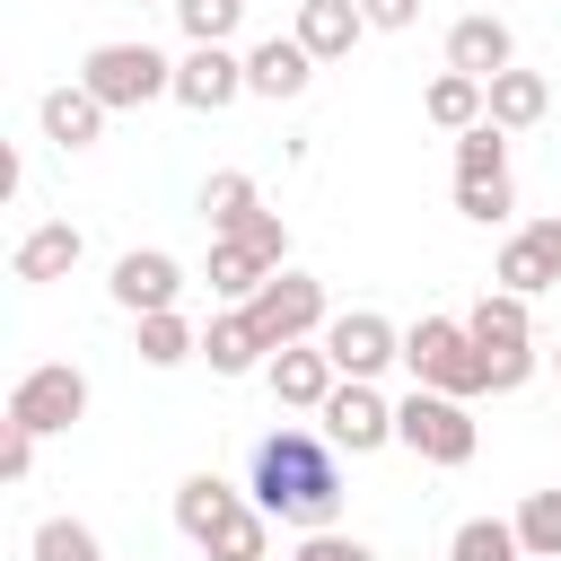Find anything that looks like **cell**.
Here are the masks:
<instances>
[{
	"instance_id": "33",
	"label": "cell",
	"mask_w": 561,
	"mask_h": 561,
	"mask_svg": "<svg viewBox=\"0 0 561 561\" xmlns=\"http://www.w3.org/2000/svg\"><path fill=\"white\" fill-rule=\"evenodd\" d=\"M456 210L491 228V219H508V210H517V184H456Z\"/></svg>"
},
{
	"instance_id": "32",
	"label": "cell",
	"mask_w": 561,
	"mask_h": 561,
	"mask_svg": "<svg viewBox=\"0 0 561 561\" xmlns=\"http://www.w3.org/2000/svg\"><path fill=\"white\" fill-rule=\"evenodd\" d=\"M535 359H543L535 342H517V351H482V377H491V394H517V386L535 377Z\"/></svg>"
},
{
	"instance_id": "20",
	"label": "cell",
	"mask_w": 561,
	"mask_h": 561,
	"mask_svg": "<svg viewBox=\"0 0 561 561\" xmlns=\"http://www.w3.org/2000/svg\"><path fill=\"white\" fill-rule=\"evenodd\" d=\"M44 140H53V149H96V140H105V105H96L79 79L53 88V96H44Z\"/></svg>"
},
{
	"instance_id": "19",
	"label": "cell",
	"mask_w": 561,
	"mask_h": 561,
	"mask_svg": "<svg viewBox=\"0 0 561 561\" xmlns=\"http://www.w3.org/2000/svg\"><path fill=\"white\" fill-rule=\"evenodd\" d=\"M79 254H88V237H79L70 219H44V228H26V237H18L9 272H18V280H61V272H70Z\"/></svg>"
},
{
	"instance_id": "23",
	"label": "cell",
	"mask_w": 561,
	"mask_h": 561,
	"mask_svg": "<svg viewBox=\"0 0 561 561\" xmlns=\"http://www.w3.org/2000/svg\"><path fill=\"white\" fill-rule=\"evenodd\" d=\"M456 184H508V131L500 123L456 131Z\"/></svg>"
},
{
	"instance_id": "9",
	"label": "cell",
	"mask_w": 561,
	"mask_h": 561,
	"mask_svg": "<svg viewBox=\"0 0 561 561\" xmlns=\"http://www.w3.org/2000/svg\"><path fill=\"white\" fill-rule=\"evenodd\" d=\"M316 421H324V438H333L342 456H377V447L394 438V403H386L377 386H359V377H342L333 403H324Z\"/></svg>"
},
{
	"instance_id": "12",
	"label": "cell",
	"mask_w": 561,
	"mask_h": 561,
	"mask_svg": "<svg viewBox=\"0 0 561 561\" xmlns=\"http://www.w3.org/2000/svg\"><path fill=\"white\" fill-rule=\"evenodd\" d=\"M447 70H465V79H500V70H517V35H508V18H491V9H473V18H456L447 26Z\"/></svg>"
},
{
	"instance_id": "28",
	"label": "cell",
	"mask_w": 561,
	"mask_h": 561,
	"mask_svg": "<svg viewBox=\"0 0 561 561\" xmlns=\"http://www.w3.org/2000/svg\"><path fill=\"white\" fill-rule=\"evenodd\" d=\"M517 543H526V561H561V482H552V491H526Z\"/></svg>"
},
{
	"instance_id": "38",
	"label": "cell",
	"mask_w": 561,
	"mask_h": 561,
	"mask_svg": "<svg viewBox=\"0 0 561 561\" xmlns=\"http://www.w3.org/2000/svg\"><path fill=\"white\" fill-rule=\"evenodd\" d=\"M167 9H175V0H167Z\"/></svg>"
},
{
	"instance_id": "14",
	"label": "cell",
	"mask_w": 561,
	"mask_h": 561,
	"mask_svg": "<svg viewBox=\"0 0 561 561\" xmlns=\"http://www.w3.org/2000/svg\"><path fill=\"white\" fill-rule=\"evenodd\" d=\"M552 280H561V219H526V228L500 245V289L535 298V289H552Z\"/></svg>"
},
{
	"instance_id": "21",
	"label": "cell",
	"mask_w": 561,
	"mask_h": 561,
	"mask_svg": "<svg viewBox=\"0 0 561 561\" xmlns=\"http://www.w3.org/2000/svg\"><path fill=\"white\" fill-rule=\"evenodd\" d=\"M465 333H473L482 351H517V342H535V316H526L517 289H482L473 316H465Z\"/></svg>"
},
{
	"instance_id": "13",
	"label": "cell",
	"mask_w": 561,
	"mask_h": 561,
	"mask_svg": "<svg viewBox=\"0 0 561 561\" xmlns=\"http://www.w3.org/2000/svg\"><path fill=\"white\" fill-rule=\"evenodd\" d=\"M272 394L289 403V412H324L333 403V386H342V368L324 359V342H289V351H272Z\"/></svg>"
},
{
	"instance_id": "35",
	"label": "cell",
	"mask_w": 561,
	"mask_h": 561,
	"mask_svg": "<svg viewBox=\"0 0 561 561\" xmlns=\"http://www.w3.org/2000/svg\"><path fill=\"white\" fill-rule=\"evenodd\" d=\"M35 473V430H9L0 438V482H26Z\"/></svg>"
},
{
	"instance_id": "4",
	"label": "cell",
	"mask_w": 561,
	"mask_h": 561,
	"mask_svg": "<svg viewBox=\"0 0 561 561\" xmlns=\"http://www.w3.org/2000/svg\"><path fill=\"white\" fill-rule=\"evenodd\" d=\"M79 88H88L105 114H131V105H149V96H175V61H167L158 44H96V53L79 61Z\"/></svg>"
},
{
	"instance_id": "31",
	"label": "cell",
	"mask_w": 561,
	"mask_h": 561,
	"mask_svg": "<svg viewBox=\"0 0 561 561\" xmlns=\"http://www.w3.org/2000/svg\"><path fill=\"white\" fill-rule=\"evenodd\" d=\"M237 245H254L272 272H289V228H280V210H254V219L237 228Z\"/></svg>"
},
{
	"instance_id": "1",
	"label": "cell",
	"mask_w": 561,
	"mask_h": 561,
	"mask_svg": "<svg viewBox=\"0 0 561 561\" xmlns=\"http://www.w3.org/2000/svg\"><path fill=\"white\" fill-rule=\"evenodd\" d=\"M245 500H254L263 517L298 526V535H324V526L342 517V465H333V438H316V430H272V438L254 447V482H245Z\"/></svg>"
},
{
	"instance_id": "8",
	"label": "cell",
	"mask_w": 561,
	"mask_h": 561,
	"mask_svg": "<svg viewBox=\"0 0 561 561\" xmlns=\"http://www.w3.org/2000/svg\"><path fill=\"white\" fill-rule=\"evenodd\" d=\"M324 359H333L342 377L377 386V368H394V359H403V333H394L377 307H351V316H333V324H324Z\"/></svg>"
},
{
	"instance_id": "11",
	"label": "cell",
	"mask_w": 561,
	"mask_h": 561,
	"mask_svg": "<svg viewBox=\"0 0 561 561\" xmlns=\"http://www.w3.org/2000/svg\"><path fill=\"white\" fill-rule=\"evenodd\" d=\"M105 289H114V307H123V316H167V307L184 298V263H175V254H158V245H131V254L114 263V280H105Z\"/></svg>"
},
{
	"instance_id": "26",
	"label": "cell",
	"mask_w": 561,
	"mask_h": 561,
	"mask_svg": "<svg viewBox=\"0 0 561 561\" xmlns=\"http://www.w3.org/2000/svg\"><path fill=\"white\" fill-rule=\"evenodd\" d=\"M131 351H140L149 368H175V359H193V351H202V333L167 307V316H131Z\"/></svg>"
},
{
	"instance_id": "37",
	"label": "cell",
	"mask_w": 561,
	"mask_h": 561,
	"mask_svg": "<svg viewBox=\"0 0 561 561\" xmlns=\"http://www.w3.org/2000/svg\"><path fill=\"white\" fill-rule=\"evenodd\" d=\"M552 368H561V351H552Z\"/></svg>"
},
{
	"instance_id": "16",
	"label": "cell",
	"mask_w": 561,
	"mask_h": 561,
	"mask_svg": "<svg viewBox=\"0 0 561 561\" xmlns=\"http://www.w3.org/2000/svg\"><path fill=\"white\" fill-rule=\"evenodd\" d=\"M202 359H210L219 377H254V368H272V342H263V324H254L245 307H228V316L202 324Z\"/></svg>"
},
{
	"instance_id": "6",
	"label": "cell",
	"mask_w": 561,
	"mask_h": 561,
	"mask_svg": "<svg viewBox=\"0 0 561 561\" xmlns=\"http://www.w3.org/2000/svg\"><path fill=\"white\" fill-rule=\"evenodd\" d=\"M245 316L263 324V342H272V351H289V342H324V324H333V316H324V280H316V272H272V280L245 298Z\"/></svg>"
},
{
	"instance_id": "10",
	"label": "cell",
	"mask_w": 561,
	"mask_h": 561,
	"mask_svg": "<svg viewBox=\"0 0 561 561\" xmlns=\"http://www.w3.org/2000/svg\"><path fill=\"white\" fill-rule=\"evenodd\" d=\"M245 96V53H228V44H193L184 61H175V105H193V114H228Z\"/></svg>"
},
{
	"instance_id": "17",
	"label": "cell",
	"mask_w": 561,
	"mask_h": 561,
	"mask_svg": "<svg viewBox=\"0 0 561 561\" xmlns=\"http://www.w3.org/2000/svg\"><path fill=\"white\" fill-rule=\"evenodd\" d=\"M543 114H552V79L543 70H500L482 88V123H500V131H535Z\"/></svg>"
},
{
	"instance_id": "5",
	"label": "cell",
	"mask_w": 561,
	"mask_h": 561,
	"mask_svg": "<svg viewBox=\"0 0 561 561\" xmlns=\"http://www.w3.org/2000/svg\"><path fill=\"white\" fill-rule=\"evenodd\" d=\"M394 438H403L421 465H473V447H482V430H473V403H456V394H430V386H412V394L394 403Z\"/></svg>"
},
{
	"instance_id": "27",
	"label": "cell",
	"mask_w": 561,
	"mask_h": 561,
	"mask_svg": "<svg viewBox=\"0 0 561 561\" xmlns=\"http://www.w3.org/2000/svg\"><path fill=\"white\" fill-rule=\"evenodd\" d=\"M447 561H526L517 517H465V526H456V543H447Z\"/></svg>"
},
{
	"instance_id": "34",
	"label": "cell",
	"mask_w": 561,
	"mask_h": 561,
	"mask_svg": "<svg viewBox=\"0 0 561 561\" xmlns=\"http://www.w3.org/2000/svg\"><path fill=\"white\" fill-rule=\"evenodd\" d=\"M289 561H377V552H368L359 535H342V526H324V535H307V543H298Z\"/></svg>"
},
{
	"instance_id": "2",
	"label": "cell",
	"mask_w": 561,
	"mask_h": 561,
	"mask_svg": "<svg viewBox=\"0 0 561 561\" xmlns=\"http://www.w3.org/2000/svg\"><path fill=\"white\" fill-rule=\"evenodd\" d=\"M175 526H184L210 561H272V517H263L245 491H228L219 473H184V482H175Z\"/></svg>"
},
{
	"instance_id": "3",
	"label": "cell",
	"mask_w": 561,
	"mask_h": 561,
	"mask_svg": "<svg viewBox=\"0 0 561 561\" xmlns=\"http://www.w3.org/2000/svg\"><path fill=\"white\" fill-rule=\"evenodd\" d=\"M403 368H412V386L456 394V403L491 394V377H482V342H473L456 316H421V324L403 333Z\"/></svg>"
},
{
	"instance_id": "15",
	"label": "cell",
	"mask_w": 561,
	"mask_h": 561,
	"mask_svg": "<svg viewBox=\"0 0 561 561\" xmlns=\"http://www.w3.org/2000/svg\"><path fill=\"white\" fill-rule=\"evenodd\" d=\"M307 79H316V53H307L298 35H263V44L245 53V96L289 105V96H307Z\"/></svg>"
},
{
	"instance_id": "18",
	"label": "cell",
	"mask_w": 561,
	"mask_h": 561,
	"mask_svg": "<svg viewBox=\"0 0 561 561\" xmlns=\"http://www.w3.org/2000/svg\"><path fill=\"white\" fill-rule=\"evenodd\" d=\"M316 61H351V44L368 35V18H359V0H298V26H289Z\"/></svg>"
},
{
	"instance_id": "7",
	"label": "cell",
	"mask_w": 561,
	"mask_h": 561,
	"mask_svg": "<svg viewBox=\"0 0 561 561\" xmlns=\"http://www.w3.org/2000/svg\"><path fill=\"white\" fill-rule=\"evenodd\" d=\"M79 412H88V377H79L70 359H44V368H26V377L9 386V430L53 438V430H70Z\"/></svg>"
},
{
	"instance_id": "22",
	"label": "cell",
	"mask_w": 561,
	"mask_h": 561,
	"mask_svg": "<svg viewBox=\"0 0 561 561\" xmlns=\"http://www.w3.org/2000/svg\"><path fill=\"white\" fill-rule=\"evenodd\" d=\"M421 114H430L438 131H473V123H482V79L438 70V79H430V96H421Z\"/></svg>"
},
{
	"instance_id": "24",
	"label": "cell",
	"mask_w": 561,
	"mask_h": 561,
	"mask_svg": "<svg viewBox=\"0 0 561 561\" xmlns=\"http://www.w3.org/2000/svg\"><path fill=\"white\" fill-rule=\"evenodd\" d=\"M254 210H263V202H254V175L219 167V175L202 184V219H210V237H237V228H245Z\"/></svg>"
},
{
	"instance_id": "25",
	"label": "cell",
	"mask_w": 561,
	"mask_h": 561,
	"mask_svg": "<svg viewBox=\"0 0 561 561\" xmlns=\"http://www.w3.org/2000/svg\"><path fill=\"white\" fill-rule=\"evenodd\" d=\"M263 280H272V263H263L254 245H237V237H210V289H219V298H237V307H245Z\"/></svg>"
},
{
	"instance_id": "30",
	"label": "cell",
	"mask_w": 561,
	"mask_h": 561,
	"mask_svg": "<svg viewBox=\"0 0 561 561\" xmlns=\"http://www.w3.org/2000/svg\"><path fill=\"white\" fill-rule=\"evenodd\" d=\"M35 561H105V552H96V535L79 517H44L35 526Z\"/></svg>"
},
{
	"instance_id": "36",
	"label": "cell",
	"mask_w": 561,
	"mask_h": 561,
	"mask_svg": "<svg viewBox=\"0 0 561 561\" xmlns=\"http://www.w3.org/2000/svg\"><path fill=\"white\" fill-rule=\"evenodd\" d=\"M359 18L386 26V35H403V26H421V0H359Z\"/></svg>"
},
{
	"instance_id": "29",
	"label": "cell",
	"mask_w": 561,
	"mask_h": 561,
	"mask_svg": "<svg viewBox=\"0 0 561 561\" xmlns=\"http://www.w3.org/2000/svg\"><path fill=\"white\" fill-rule=\"evenodd\" d=\"M237 18H245V0H175V26H184L193 44H228Z\"/></svg>"
}]
</instances>
